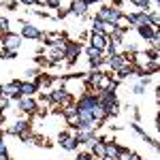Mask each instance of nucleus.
Segmentation results:
<instances>
[{
    "label": "nucleus",
    "instance_id": "obj_32",
    "mask_svg": "<svg viewBox=\"0 0 160 160\" xmlns=\"http://www.w3.org/2000/svg\"><path fill=\"white\" fill-rule=\"evenodd\" d=\"M88 160H96V158H94V156H92V158H88Z\"/></svg>",
    "mask_w": 160,
    "mask_h": 160
},
{
    "label": "nucleus",
    "instance_id": "obj_16",
    "mask_svg": "<svg viewBox=\"0 0 160 160\" xmlns=\"http://www.w3.org/2000/svg\"><path fill=\"white\" fill-rule=\"evenodd\" d=\"M158 22H160V19H158V13H149V15H148V22H145V24L152 26V28H158Z\"/></svg>",
    "mask_w": 160,
    "mask_h": 160
},
{
    "label": "nucleus",
    "instance_id": "obj_6",
    "mask_svg": "<svg viewBox=\"0 0 160 160\" xmlns=\"http://www.w3.org/2000/svg\"><path fill=\"white\" fill-rule=\"evenodd\" d=\"M19 111H24V113H34L37 111V100L30 98V96H22L19 98Z\"/></svg>",
    "mask_w": 160,
    "mask_h": 160
},
{
    "label": "nucleus",
    "instance_id": "obj_24",
    "mask_svg": "<svg viewBox=\"0 0 160 160\" xmlns=\"http://www.w3.org/2000/svg\"><path fill=\"white\" fill-rule=\"evenodd\" d=\"M7 105H9V98H7V96H0V111L7 109Z\"/></svg>",
    "mask_w": 160,
    "mask_h": 160
},
{
    "label": "nucleus",
    "instance_id": "obj_20",
    "mask_svg": "<svg viewBox=\"0 0 160 160\" xmlns=\"http://www.w3.org/2000/svg\"><path fill=\"white\" fill-rule=\"evenodd\" d=\"M0 32L2 34H9V19L7 17H0Z\"/></svg>",
    "mask_w": 160,
    "mask_h": 160
},
{
    "label": "nucleus",
    "instance_id": "obj_8",
    "mask_svg": "<svg viewBox=\"0 0 160 160\" xmlns=\"http://www.w3.org/2000/svg\"><path fill=\"white\" fill-rule=\"evenodd\" d=\"M107 43H109V37L107 34H102V32H92V47H96V49H105L107 47Z\"/></svg>",
    "mask_w": 160,
    "mask_h": 160
},
{
    "label": "nucleus",
    "instance_id": "obj_4",
    "mask_svg": "<svg viewBox=\"0 0 160 160\" xmlns=\"http://www.w3.org/2000/svg\"><path fill=\"white\" fill-rule=\"evenodd\" d=\"M2 88V96L7 98H22V92H19V81H13V83H7V86H0Z\"/></svg>",
    "mask_w": 160,
    "mask_h": 160
},
{
    "label": "nucleus",
    "instance_id": "obj_14",
    "mask_svg": "<svg viewBox=\"0 0 160 160\" xmlns=\"http://www.w3.org/2000/svg\"><path fill=\"white\" fill-rule=\"evenodd\" d=\"M92 156L96 158H105V143H100V141H94L92 143Z\"/></svg>",
    "mask_w": 160,
    "mask_h": 160
},
{
    "label": "nucleus",
    "instance_id": "obj_25",
    "mask_svg": "<svg viewBox=\"0 0 160 160\" xmlns=\"http://www.w3.org/2000/svg\"><path fill=\"white\" fill-rule=\"evenodd\" d=\"M37 62L41 64V66H49V60H45L43 56H37Z\"/></svg>",
    "mask_w": 160,
    "mask_h": 160
},
{
    "label": "nucleus",
    "instance_id": "obj_9",
    "mask_svg": "<svg viewBox=\"0 0 160 160\" xmlns=\"http://www.w3.org/2000/svg\"><path fill=\"white\" fill-rule=\"evenodd\" d=\"M86 11H88L86 2H81V0H73V2H71L68 13H73V15H77V17H86Z\"/></svg>",
    "mask_w": 160,
    "mask_h": 160
},
{
    "label": "nucleus",
    "instance_id": "obj_10",
    "mask_svg": "<svg viewBox=\"0 0 160 160\" xmlns=\"http://www.w3.org/2000/svg\"><path fill=\"white\" fill-rule=\"evenodd\" d=\"M126 19H128L130 26H137V28H139V26H143L148 22V13H128Z\"/></svg>",
    "mask_w": 160,
    "mask_h": 160
},
{
    "label": "nucleus",
    "instance_id": "obj_33",
    "mask_svg": "<svg viewBox=\"0 0 160 160\" xmlns=\"http://www.w3.org/2000/svg\"><path fill=\"white\" fill-rule=\"evenodd\" d=\"M0 122H2V113H0Z\"/></svg>",
    "mask_w": 160,
    "mask_h": 160
},
{
    "label": "nucleus",
    "instance_id": "obj_34",
    "mask_svg": "<svg viewBox=\"0 0 160 160\" xmlns=\"http://www.w3.org/2000/svg\"><path fill=\"white\" fill-rule=\"evenodd\" d=\"M0 37H4V34H2V32H0Z\"/></svg>",
    "mask_w": 160,
    "mask_h": 160
},
{
    "label": "nucleus",
    "instance_id": "obj_36",
    "mask_svg": "<svg viewBox=\"0 0 160 160\" xmlns=\"http://www.w3.org/2000/svg\"><path fill=\"white\" fill-rule=\"evenodd\" d=\"M154 2H158V0H154Z\"/></svg>",
    "mask_w": 160,
    "mask_h": 160
},
{
    "label": "nucleus",
    "instance_id": "obj_5",
    "mask_svg": "<svg viewBox=\"0 0 160 160\" xmlns=\"http://www.w3.org/2000/svg\"><path fill=\"white\" fill-rule=\"evenodd\" d=\"M22 38H28V41H37L41 38V30L32 24H24L22 26Z\"/></svg>",
    "mask_w": 160,
    "mask_h": 160
},
{
    "label": "nucleus",
    "instance_id": "obj_15",
    "mask_svg": "<svg viewBox=\"0 0 160 160\" xmlns=\"http://www.w3.org/2000/svg\"><path fill=\"white\" fill-rule=\"evenodd\" d=\"M60 145H62L64 149H68V152H73V149H77V148H79V143H77V139H75V137H68L66 141H62Z\"/></svg>",
    "mask_w": 160,
    "mask_h": 160
},
{
    "label": "nucleus",
    "instance_id": "obj_26",
    "mask_svg": "<svg viewBox=\"0 0 160 160\" xmlns=\"http://www.w3.org/2000/svg\"><path fill=\"white\" fill-rule=\"evenodd\" d=\"M24 4H45V0H22Z\"/></svg>",
    "mask_w": 160,
    "mask_h": 160
},
{
    "label": "nucleus",
    "instance_id": "obj_35",
    "mask_svg": "<svg viewBox=\"0 0 160 160\" xmlns=\"http://www.w3.org/2000/svg\"><path fill=\"white\" fill-rule=\"evenodd\" d=\"M0 135H2V128H0Z\"/></svg>",
    "mask_w": 160,
    "mask_h": 160
},
{
    "label": "nucleus",
    "instance_id": "obj_3",
    "mask_svg": "<svg viewBox=\"0 0 160 160\" xmlns=\"http://www.w3.org/2000/svg\"><path fill=\"white\" fill-rule=\"evenodd\" d=\"M137 30H139V34L145 38V41H149V43H152L154 47L158 45V38H160V37H158V32H156V28H152V26L143 24V26H139Z\"/></svg>",
    "mask_w": 160,
    "mask_h": 160
},
{
    "label": "nucleus",
    "instance_id": "obj_28",
    "mask_svg": "<svg viewBox=\"0 0 160 160\" xmlns=\"http://www.w3.org/2000/svg\"><path fill=\"white\" fill-rule=\"evenodd\" d=\"M0 154H7V145H4V141L0 139Z\"/></svg>",
    "mask_w": 160,
    "mask_h": 160
},
{
    "label": "nucleus",
    "instance_id": "obj_2",
    "mask_svg": "<svg viewBox=\"0 0 160 160\" xmlns=\"http://www.w3.org/2000/svg\"><path fill=\"white\" fill-rule=\"evenodd\" d=\"M81 51V43H75V41H66L64 43V49H62V56L68 60V64H75L77 62V56Z\"/></svg>",
    "mask_w": 160,
    "mask_h": 160
},
{
    "label": "nucleus",
    "instance_id": "obj_19",
    "mask_svg": "<svg viewBox=\"0 0 160 160\" xmlns=\"http://www.w3.org/2000/svg\"><path fill=\"white\" fill-rule=\"evenodd\" d=\"M132 4H137V7H141L143 9V13H148V9H149V2L152 0H130Z\"/></svg>",
    "mask_w": 160,
    "mask_h": 160
},
{
    "label": "nucleus",
    "instance_id": "obj_18",
    "mask_svg": "<svg viewBox=\"0 0 160 160\" xmlns=\"http://www.w3.org/2000/svg\"><path fill=\"white\" fill-rule=\"evenodd\" d=\"M92 28H94V32H102L105 34V22H100L94 17V22H92Z\"/></svg>",
    "mask_w": 160,
    "mask_h": 160
},
{
    "label": "nucleus",
    "instance_id": "obj_23",
    "mask_svg": "<svg viewBox=\"0 0 160 160\" xmlns=\"http://www.w3.org/2000/svg\"><path fill=\"white\" fill-rule=\"evenodd\" d=\"M47 4H49L51 9H60V0H45Z\"/></svg>",
    "mask_w": 160,
    "mask_h": 160
},
{
    "label": "nucleus",
    "instance_id": "obj_11",
    "mask_svg": "<svg viewBox=\"0 0 160 160\" xmlns=\"http://www.w3.org/2000/svg\"><path fill=\"white\" fill-rule=\"evenodd\" d=\"M19 45H22V37H17V34H4V47L7 49L17 51Z\"/></svg>",
    "mask_w": 160,
    "mask_h": 160
},
{
    "label": "nucleus",
    "instance_id": "obj_27",
    "mask_svg": "<svg viewBox=\"0 0 160 160\" xmlns=\"http://www.w3.org/2000/svg\"><path fill=\"white\" fill-rule=\"evenodd\" d=\"M66 15H68V9H58V17H60V19H64Z\"/></svg>",
    "mask_w": 160,
    "mask_h": 160
},
{
    "label": "nucleus",
    "instance_id": "obj_21",
    "mask_svg": "<svg viewBox=\"0 0 160 160\" xmlns=\"http://www.w3.org/2000/svg\"><path fill=\"white\" fill-rule=\"evenodd\" d=\"M4 9L15 11V9H17V0H7V2H4Z\"/></svg>",
    "mask_w": 160,
    "mask_h": 160
},
{
    "label": "nucleus",
    "instance_id": "obj_12",
    "mask_svg": "<svg viewBox=\"0 0 160 160\" xmlns=\"http://www.w3.org/2000/svg\"><path fill=\"white\" fill-rule=\"evenodd\" d=\"M26 130H30V124L26 122V120H19L15 126L9 128V132H11V135H22V132H26Z\"/></svg>",
    "mask_w": 160,
    "mask_h": 160
},
{
    "label": "nucleus",
    "instance_id": "obj_37",
    "mask_svg": "<svg viewBox=\"0 0 160 160\" xmlns=\"http://www.w3.org/2000/svg\"><path fill=\"white\" fill-rule=\"evenodd\" d=\"M102 160H107V158H102Z\"/></svg>",
    "mask_w": 160,
    "mask_h": 160
},
{
    "label": "nucleus",
    "instance_id": "obj_22",
    "mask_svg": "<svg viewBox=\"0 0 160 160\" xmlns=\"http://www.w3.org/2000/svg\"><path fill=\"white\" fill-rule=\"evenodd\" d=\"M132 92H135V94H143V92H145V86H143V83L139 81V83L135 86V90H132Z\"/></svg>",
    "mask_w": 160,
    "mask_h": 160
},
{
    "label": "nucleus",
    "instance_id": "obj_29",
    "mask_svg": "<svg viewBox=\"0 0 160 160\" xmlns=\"http://www.w3.org/2000/svg\"><path fill=\"white\" fill-rule=\"evenodd\" d=\"M88 158H92V154H79V158H77V160H88Z\"/></svg>",
    "mask_w": 160,
    "mask_h": 160
},
{
    "label": "nucleus",
    "instance_id": "obj_30",
    "mask_svg": "<svg viewBox=\"0 0 160 160\" xmlns=\"http://www.w3.org/2000/svg\"><path fill=\"white\" fill-rule=\"evenodd\" d=\"M81 2H86L88 7H90V4H92V2H98V0H81Z\"/></svg>",
    "mask_w": 160,
    "mask_h": 160
},
{
    "label": "nucleus",
    "instance_id": "obj_13",
    "mask_svg": "<svg viewBox=\"0 0 160 160\" xmlns=\"http://www.w3.org/2000/svg\"><path fill=\"white\" fill-rule=\"evenodd\" d=\"M19 92H22V96H32V94L37 92V86H34L32 81H30V83H28V81H26V83H19Z\"/></svg>",
    "mask_w": 160,
    "mask_h": 160
},
{
    "label": "nucleus",
    "instance_id": "obj_7",
    "mask_svg": "<svg viewBox=\"0 0 160 160\" xmlns=\"http://www.w3.org/2000/svg\"><path fill=\"white\" fill-rule=\"evenodd\" d=\"M88 56H90V66L92 68H98L102 64V51L96 47H88Z\"/></svg>",
    "mask_w": 160,
    "mask_h": 160
},
{
    "label": "nucleus",
    "instance_id": "obj_1",
    "mask_svg": "<svg viewBox=\"0 0 160 160\" xmlns=\"http://www.w3.org/2000/svg\"><path fill=\"white\" fill-rule=\"evenodd\" d=\"M120 15H122V13L118 11V9H113V7H100L98 13H96V19L105 22V24L115 26V22H118V17H120Z\"/></svg>",
    "mask_w": 160,
    "mask_h": 160
},
{
    "label": "nucleus",
    "instance_id": "obj_17",
    "mask_svg": "<svg viewBox=\"0 0 160 160\" xmlns=\"http://www.w3.org/2000/svg\"><path fill=\"white\" fill-rule=\"evenodd\" d=\"M0 58H7V60H15L17 58V51H13V49H2V53H0Z\"/></svg>",
    "mask_w": 160,
    "mask_h": 160
},
{
    "label": "nucleus",
    "instance_id": "obj_31",
    "mask_svg": "<svg viewBox=\"0 0 160 160\" xmlns=\"http://www.w3.org/2000/svg\"><path fill=\"white\" fill-rule=\"evenodd\" d=\"M0 160H9V156L7 154H0Z\"/></svg>",
    "mask_w": 160,
    "mask_h": 160
}]
</instances>
